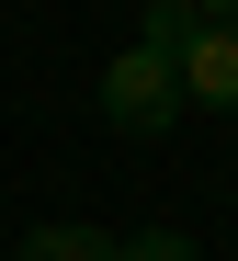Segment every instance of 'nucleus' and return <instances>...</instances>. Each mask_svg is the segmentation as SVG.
I'll list each match as a JSON object with an SVG mask.
<instances>
[{"label":"nucleus","instance_id":"39448f33","mask_svg":"<svg viewBox=\"0 0 238 261\" xmlns=\"http://www.w3.org/2000/svg\"><path fill=\"white\" fill-rule=\"evenodd\" d=\"M181 12H193V23H238V0H181Z\"/></svg>","mask_w":238,"mask_h":261},{"label":"nucleus","instance_id":"f03ea898","mask_svg":"<svg viewBox=\"0 0 238 261\" xmlns=\"http://www.w3.org/2000/svg\"><path fill=\"white\" fill-rule=\"evenodd\" d=\"M170 80H181V102H238V23H193L181 12V34H170Z\"/></svg>","mask_w":238,"mask_h":261},{"label":"nucleus","instance_id":"f257e3e1","mask_svg":"<svg viewBox=\"0 0 238 261\" xmlns=\"http://www.w3.org/2000/svg\"><path fill=\"white\" fill-rule=\"evenodd\" d=\"M102 114L125 125V137H170L181 125V80H170V46H114V68H102Z\"/></svg>","mask_w":238,"mask_h":261},{"label":"nucleus","instance_id":"20e7f679","mask_svg":"<svg viewBox=\"0 0 238 261\" xmlns=\"http://www.w3.org/2000/svg\"><path fill=\"white\" fill-rule=\"evenodd\" d=\"M114 261H193V239L181 227H136V239H114Z\"/></svg>","mask_w":238,"mask_h":261},{"label":"nucleus","instance_id":"7ed1b4c3","mask_svg":"<svg viewBox=\"0 0 238 261\" xmlns=\"http://www.w3.org/2000/svg\"><path fill=\"white\" fill-rule=\"evenodd\" d=\"M12 261H114V239H102V227H80V216H57V227H34Z\"/></svg>","mask_w":238,"mask_h":261}]
</instances>
